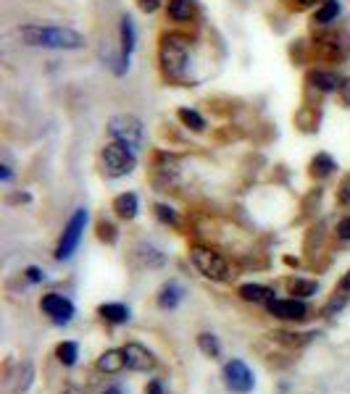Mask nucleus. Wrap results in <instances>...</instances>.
<instances>
[{
  "mask_svg": "<svg viewBox=\"0 0 350 394\" xmlns=\"http://www.w3.org/2000/svg\"><path fill=\"white\" fill-rule=\"evenodd\" d=\"M18 37L29 47H47V50H82L87 47V37L72 27L55 24H24L18 27Z\"/></svg>",
  "mask_w": 350,
  "mask_h": 394,
  "instance_id": "nucleus-1",
  "label": "nucleus"
},
{
  "mask_svg": "<svg viewBox=\"0 0 350 394\" xmlns=\"http://www.w3.org/2000/svg\"><path fill=\"white\" fill-rule=\"evenodd\" d=\"M161 69L169 79L174 82H195L190 69H193V40L184 35H166L161 40Z\"/></svg>",
  "mask_w": 350,
  "mask_h": 394,
  "instance_id": "nucleus-2",
  "label": "nucleus"
},
{
  "mask_svg": "<svg viewBox=\"0 0 350 394\" xmlns=\"http://www.w3.org/2000/svg\"><path fill=\"white\" fill-rule=\"evenodd\" d=\"M101 163H103V171L111 176V179H121V176H127L135 171V166H137V156H135V150L127 145H121V142H108V145L103 147L101 153Z\"/></svg>",
  "mask_w": 350,
  "mask_h": 394,
  "instance_id": "nucleus-3",
  "label": "nucleus"
},
{
  "mask_svg": "<svg viewBox=\"0 0 350 394\" xmlns=\"http://www.w3.org/2000/svg\"><path fill=\"white\" fill-rule=\"evenodd\" d=\"M190 260H193V266L198 268L205 279H211V282H227L232 274L230 263L224 260V255L211 248H205V245H193V248H190Z\"/></svg>",
  "mask_w": 350,
  "mask_h": 394,
  "instance_id": "nucleus-4",
  "label": "nucleus"
},
{
  "mask_svg": "<svg viewBox=\"0 0 350 394\" xmlns=\"http://www.w3.org/2000/svg\"><path fill=\"white\" fill-rule=\"evenodd\" d=\"M108 134L116 139V142H121V145L132 147L135 153L145 145V127H142V121H140L137 116H132V113H119V116H113V119L108 121Z\"/></svg>",
  "mask_w": 350,
  "mask_h": 394,
  "instance_id": "nucleus-5",
  "label": "nucleus"
},
{
  "mask_svg": "<svg viewBox=\"0 0 350 394\" xmlns=\"http://www.w3.org/2000/svg\"><path fill=\"white\" fill-rule=\"evenodd\" d=\"M84 226H87V211H84V208H77L74 216L69 219V224H66L61 239H58L55 260H69V257L74 255V250L79 248V242H82Z\"/></svg>",
  "mask_w": 350,
  "mask_h": 394,
  "instance_id": "nucleus-6",
  "label": "nucleus"
},
{
  "mask_svg": "<svg viewBox=\"0 0 350 394\" xmlns=\"http://www.w3.org/2000/svg\"><path fill=\"white\" fill-rule=\"evenodd\" d=\"M221 378H224V386L235 394H248L253 386H256V378H253V371H250L242 360H230L224 363V371H221Z\"/></svg>",
  "mask_w": 350,
  "mask_h": 394,
  "instance_id": "nucleus-7",
  "label": "nucleus"
},
{
  "mask_svg": "<svg viewBox=\"0 0 350 394\" xmlns=\"http://www.w3.org/2000/svg\"><path fill=\"white\" fill-rule=\"evenodd\" d=\"M40 308H43V313H45L55 326H66V323H72L74 313H77V308H74L72 300L64 297V294H58V292H47L45 297L40 300Z\"/></svg>",
  "mask_w": 350,
  "mask_h": 394,
  "instance_id": "nucleus-8",
  "label": "nucleus"
},
{
  "mask_svg": "<svg viewBox=\"0 0 350 394\" xmlns=\"http://www.w3.org/2000/svg\"><path fill=\"white\" fill-rule=\"evenodd\" d=\"M266 308L271 315L282 318V321H303L308 315V305L303 300H295V297H290V300H271Z\"/></svg>",
  "mask_w": 350,
  "mask_h": 394,
  "instance_id": "nucleus-9",
  "label": "nucleus"
},
{
  "mask_svg": "<svg viewBox=\"0 0 350 394\" xmlns=\"http://www.w3.org/2000/svg\"><path fill=\"white\" fill-rule=\"evenodd\" d=\"M124 358H127V368L129 371H140V373H145V371H153L156 368V358H153V352L137 342H129L124 344Z\"/></svg>",
  "mask_w": 350,
  "mask_h": 394,
  "instance_id": "nucleus-10",
  "label": "nucleus"
},
{
  "mask_svg": "<svg viewBox=\"0 0 350 394\" xmlns=\"http://www.w3.org/2000/svg\"><path fill=\"white\" fill-rule=\"evenodd\" d=\"M119 35H121V55H119V71L116 74H124L129 69V58L135 53V45H137V29H135V21L129 16H121Z\"/></svg>",
  "mask_w": 350,
  "mask_h": 394,
  "instance_id": "nucleus-11",
  "label": "nucleus"
},
{
  "mask_svg": "<svg viewBox=\"0 0 350 394\" xmlns=\"http://www.w3.org/2000/svg\"><path fill=\"white\" fill-rule=\"evenodd\" d=\"M169 18L176 24H184L198 13V3L195 0H169V8H166Z\"/></svg>",
  "mask_w": 350,
  "mask_h": 394,
  "instance_id": "nucleus-12",
  "label": "nucleus"
},
{
  "mask_svg": "<svg viewBox=\"0 0 350 394\" xmlns=\"http://www.w3.org/2000/svg\"><path fill=\"white\" fill-rule=\"evenodd\" d=\"M237 294L245 300V303H271V300H276L274 297V289L271 286H264V284H242L237 289Z\"/></svg>",
  "mask_w": 350,
  "mask_h": 394,
  "instance_id": "nucleus-13",
  "label": "nucleus"
},
{
  "mask_svg": "<svg viewBox=\"0 0 350 394\" xmlns=\"http://www.w3.org/2000/svg\"><path fill=\"white\" fill-rule=\"evenodd\" d=\"M308 84L316 87L319 92H340L342 79L334 71H311L308 74Z\"/></svg>",
  "mask_w": 350,
  "mask_h": 394,
  "instance_id": "nucleus-14",
  "label": "nucleus"
},
{
  "mask_svg": "<svg viewBox=\"0 0 350 394\" xmlns=\"http://www.w3.org/2000/svg\"><path fill=\"white\" fill-rule=\"evenodd\" d=\"M127 368V358H124V349H108L98 358V371L101 373H119Z\"/></svg>",
  "mask_w": 350,
  "mask_h": 394,
  "instance_id": "nucleus-15",
  "label": "nucleus"
},
{
  "mask_svg": "<svg viewBox=\"0 0 350 394\" xmlns=\"http://www.w3.org/2000/svg\"><path fill=\"white\" fill-rule=\"evenodd\" d=\"M113 211H116V216L124 221H132L135 216H137L140 211V200H137V195L135 192H124L119 195L116 200H113Z\"/></svg>",
  "mask_w": 350,
  "mask_h": 394,
  "instance_id": "nucleus-16",
  "label": "nucleus"
},
{
  "mask_svg": "<svg viewBox=\"0 0 350 394\" xmlns=\"http://www.w3.org/2000/svg\"><path fill=\"white\" fill-rule=\"evenodd\" d=\"M184 297V289L174 282H169V284L161 286V292H158V308L161 311H174L176 305L182 303Z\"/></svg>",
  "mask_w": 350,
  "mask_h": 394,
  "instance_id": "nucleus-17",
  "label": "nucleus"
},
{
  "mask_svg": "<svg viewBox=\"0 0 350 394\" xmlns=\"http://www.w3.org/2000/svg\"><path fill=\"white\" fill-rule=\"evenodd\" d=\"M98 315L108 323H127L129 308L124 303H103L101 308H98Z\"/></svg>",
  "mask_w": 350,
  "mask_h": 394,
  "instance_id": "nucleus-18",
  "label": "nucleus"
},
{
  "mask_svg": "<svg viewBox=\"0 0 350 394\" xmlns=\"http://www.w3.org/2000/svg\"><path fill=\"white\" fill-rule=\"evenodd\" d=\"M337 16H340V3L337 0H324L322 6L313 11V21L316 24H329Z\"/></svg>",
  "mask_w": 350,
  "mask_h": 394,
  "instance_id": "nucleus-19",
  "label": "nucleus"
},
{
  "mask_svg": "<svg viewBox=\"0 0 350 394\" xmlns=\"http://www.w3.org/2000/svg\"><path fill=\"white\" fill-rule=\"evenodd\" d=\"M55 358H58L61 366L72 368L74 363H77V358H79V344H77V342H61V344L55 347Z\"/></svg>",
  "mask_w": 350,
  "mask_h": 394,
  "instance_id": "nucleus-20",
  "label": "nucleus"
},
{
  "mask_svg": "<svg viewBox=\"0 0 350 394\" xmlns=\"http://www.w3.org/2000/svg\"><path fill=\"white\" fill-rule=\"evenodd\" d=\"M287 289L295 297H311V294L319 292V284L316 282H305V279H290L287 282Z\"/></svg>",
  "mask_w": 350,
  "mask_h": 394,
  "instance_id": "nucleus-21",
  "label": "nucleus"
},
{
  "mask_svg": "<svg viewBox=\"0 0 350 394\" xmlns=\"http://www.w3.org/2000/svg\"><path fill=\"white\" fill-rule=\"evenodd\" d=\"M337 166H334V161H332L327 153H319V156L311 161V174L319 176V179H324V176H329L332 171H334Z\"/></svg>",
  "mask_w": 350,
  "mask_h": 394,
  "instance_id": "nucleus-22",
  "label": "nucleus"
},
{
  "mask_svg": "<svg viewBox=\"0 0 350 394\" xmlns=\"http://www.w3.org/2000/svg\"><path fill=\"white\" fill-rule=\"evenodd\" d=\"M198 347H201V352L203 355H208V358H219L221 355V344L213 334H198Z\"/></svg>",
  "mask_w": 350,
  "mask_h": 394,
  "instance_id": "nucleus-23",
  "label": "nucleus"
},
{
  "mask_svg": "<svg viewBox=\"0 0 350 394\" xmlns=\"http://www.w3.org/2000/svg\"><path fill=\"white\" fill-rule=\"evenodd\" d=\"M179 121H182L184 127H190V129H195V132H203L205 129V121H203V116L198 113V110H193V108H179Z\"/></svg>",
  "mask_w": 350,
  "mask_h": 394,
  "instance_id": "nucleus-24",
  "label": "nucleus"
},
{
  "mask_svg": "<svg viewBox=\"0 0 350 394\" xmlns=\"http://www.w3.org/2000/svg\"><path fill=\"white\" fill-rule=\"evenodd\" d=\"M337 200H340V205H350V174L342 179L340 190H337Z\"/></svg>",
  "mask_w": 350,
  "mask_h": 394,
  "instance_id": "nucleus-25",
  "label": "nucleus"
},
{
  "mask_svg": "<svg viewBox=\"0 0 350 394\" xmlns=\"http://www.w3.org/2000/svg\"><path fill=\"white\" fill-rule=\"evenodd\" d=\"M24 276H27V282H32V284H40V282H45V271L37 266H29L27 271H24Z\"/></svg>",
  "mask_w": 350,
  "mask_h": 394,
  "instance_id": "nucleus-26",
  "label": "nucleus"
},
{
  "mask_svg": "<svg viewBox=\"0 0 350 394\" xmlns=\"http://www.w3.org/2000/svg\"><path fill=\"white\" fill-rule=\"evenodd\" d=\"M156 216L164 224H176V213L171 211V208H166V205H156Z\"/></svg>",
  "mask_w": 350,
  "mask_h": 394,
  "instance_id": "nucleus-27",
  "label": "nucleus"
},
{
  "mask_svg": "<svg viewBox=\"0 0 350 394\" xmlns=\"http://www.w3.org/2000/svg\"><path fill=\"white\" fill-rule=\"evenodd\" d=\"M98 231H101V234H98V237H101V239H106V242H108V245H113V242H116V229H113V226H111V224H101V226H98Z\"/></svg>",
  "mask_w": 350,
  "mask_h": 394,
  "instance_id": "nucleus-28",
  "label": "nucleus"
},
{
  "mask_svg": "<svg viewBox=\"0 0 350 394\" xmlns=\"http://www.w3.org/2000/svg\"><path fill=\"white\" fill-rule=\"evenodd\" d=\"M137 8L142 13H156L161 8V0H137Z\"/></svg>",
  "mask_w": 350,
  "mask_h": 394,
  "instance_id": "nucleus-29",
  "label": "nucleus"
},
{
  "mask_svg": "<svg viewBox=\"0 0 350 394\" xmlns=\"http://www.w3.org/2000/svg\"><path fill=\"white\" fill-rule=\"evenodd\" d=\"M337 237L345 239V242L350 239V216H348V219H342L340 224H337Z\"/></svg>",
  "mask_w": 350,
  "mask_h": 394,
  "instance_id": "nucleus-30",
  "label": "nucleus"
},
{
  "mask_svg": "<svg viewBox=\"0 0 350 394\" xmlns=\"http://www.w3.org/2000/svg\"><path fill=\"white\" fill-rule=\"evenodd\" d=\"M340 95H342V103H345V105L350 108V79H345V82H342Z\"/></svg>",
  "mask_w": 350,
  "mask_h": 394,
  "instance_id": "nucleus-31",
  "label": "nucleus"
},
{
  "mask_svg": "<svg viewBox=\"0 0 350 394\" xmlns=\"http://www.w3.org/2000/svg\"><path fill=\"white\" fill-rule=\"evenodd\" d=\"M145 394H164V384H161L158 378H153V381L147 384V392Z\"/></svg>",
  "mask_w": 350,
  "mask_h": 394,
  "instance_id": "nucleus-32",
  "label": "nucleus"
},
{
  "mask_svg": "<svg viewBox=\"0 0 350 394\" xmlns=\"http://www.w3.org/2000/svg\"><path fill=\"white\" fill-rule=\"evenodd\" d=\"M0 179H3V182H11V166L9 163L0 166Z\"/></svg>",
  "mask_w": 350,
  "mask_h": 394,
  "instance_id": "nucleus-33",
  "label": "nucleus"
},
{
  "mask_svg": "<svg viewBox=\"0 0 350 394\" xmlns=\"http://www.w3.org/2000/svg\"><path fill=\"white\" fill-rule=\"evenodd\" d=\"M293 3H298V8H308L313 3H324V0H293Z\"/></svg>",
  "mask_w": 350,
  "mask_h": 394,
  "instance_id": "nucleus-34",
  "label": "nucleus"
},
{
  "mask_svg": "<svg viewBox=\"0 0 350 394\" xmlns=\"http://www.w3.org/2000/svg\"><path fill=\"white\" fill-rule=\"evenodd\" d=\"M340 289H342V292H350V271H348V274H345V276H342Z\"/></svg>",
  "mask_w": 350,
  "mask_h": 394,
  "instance_id": "nucleus-35",
  "label": "nucleus"
},
{
  "mask_svg": "<svg viewBox=\"0 0 350 394\" xmlns=\"http://www.w3.org/2000/svg\"><path fill=\"white\" fill-rule=\"evenodd\" d=\"M103 394H127V392H124L121 386H108V389H106Z\"/></svg>",
  "mask_w": 350,
  "mask_h": 394,
  "instance_id": "nucleus-36",
  "label": "nucleus"
},
{
  "mask_svg": "<svg viewBox=\"0 0 350 394\" xmlns=\"http://www.w3.org/2000/svg\"><path fill=\"white\" fill-rule=\"evenodd\" d=\"M64 394H87V392H82V389H77V386H69Z\"/></svg>",
  "mask_w": 350,
  "mask_h": 394,
  "instance_id": "nucleus-37",
  "label": "nucleus"
}]
</instances>
